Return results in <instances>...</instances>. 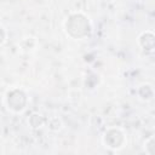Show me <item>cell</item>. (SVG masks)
Masks as SVG:
<instances>
[{
  "label": "cell",
  "instance_id": "2",
  "mask_svg": "<svg viewBox=\"0 0 155 155\" xmlns=\"http://www.w3.org/2000/svg\"><path fill=\"white\" fill-rule=\"evenodd\" d=\"M27 94L21 88H11L5 94V104L13 113H22L27 107Z\"/></svg>",
  "mask_w": 155,
  "mask_h": 155
},
{
  "label": "cell",
  "instance_id": "3",
  "mask_svg": "<svg viewBox=\"0 0 155 155\" xmlns=\"http://www.w3.org/2000/svg\"><path fill=\"white\" fill-rule=\"evenodd\" d=\"M126 142V136L121 128L110 127L103 134V144L110 149H121Z\"/></svg>",
  "mask_w": 155,
  "mask_h": 155
},
{
  "label": "cell",
  "instance_id": "4",
  "mask_svg": "<svg viewBox=\"0 0 155 155\" xmlns=\"http://www.w3.org/2000/svg\"><path fill=\"white\" fill-rule=\"evenodd\" d=\"M6 38H7V33H6L5 28L2 25H0V45H2L6 41Z\"/></svg>",
  "mask_w": 155,
  "mask_h": 155
},
{
  "label": "cell",
  "instance_id": "1",
  "mask_svg": "<svg viewBox=\"0 0 155 155\" xmlns=\"http://www.w3.org/2000/svg\"><path fill=\"white\" fill-rule=\"evenodd\" d=\"M64 29L67 34L73 39H82L90 35L92 25L87 16L81 12H74L65 18Z\"/></svg>",
  "mask_w": 155,
  "mask_h": 155
}]
</instances>
